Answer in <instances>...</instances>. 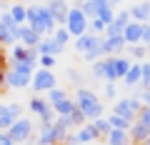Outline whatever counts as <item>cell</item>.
Masks as SVG:
<instances>
[{
	"mask_svg": "<svg viewBox=\"0 0 150 145\" xmlns=\"http://www.w3.org/2000/svg\"><path fill=\"white\" fill-rule=\"evenodd\" d=\"M73 100H75V105H78V110L85 115L88 123H93V120H98V118H103V115H105L103 100L90 90V88H78V90H75V95H73Z\"/></svg>",
	"mask_w": 150,
	"mask_h": 145,
	"instance_id": "obj_1",
	"label": "cell"
},
{
	"mask_svg": "<svg viewBox=\"0 0 150 145\" xmlns=\"http://www.w3.org/2000/svg\"><path fill=\"white\" fill-rule=\"evenodd\" d=\"M25 25L30 30H35L38 35H53V30L58 28L53 13L48 10V5H28V18Z\"/></svg>",
	"mask_w": 150,
	"mask_h": 145,
	"instance_id": "obj_2",
	"label": "cell"
},
{
	"mask_svg": "<svg viewBox=\"0 0 150 145\" xmlns=\"http://www.w3.org/2000/svg\"><path fill=\"white\" fill-rule=\"evenodd\" d=\"M100 40L103 35H93V33H85V35H80V38H75V53H80V58L85 60V63H95V60L103 58L100 53Z\"/></svg>",
	"mask_w": 150,
	"mask_h": 145,
	"instance_id": "obj_3",
	"label": "cell"
},
{
	"mask_svg": "<svg viewBox=\"0 0 150 145\" xmlns=\"http://www.w3.org/2000/svg\"><path fill=\"white\" fill-rule=\"evenodd\" d=\"M8 133V138L13 140L15 145H25V143H35V125H33V120L30 118H18L15 123L10 125V128L5 130Z\"/></svg>",
	"mask_w": 150,
	"mask_h": 145,
	"instance_id": "obj_4",
	"label": "cell"
},
{
	"mask_svg": "<svg viewBox=\"0 0 150 145\" xmlns=\"http://www.w3.org/2000/svg\"><path fill=\"white\" fill-rule=\"evenodd\" d=\"M88 25H90V20H88L85 13H83L80 8H70L63 28L70 33V38H80V35H85V33H88Z\"/></svg>",
	"mask_w": 150,
	"mask_h": 145,
	"instance_id": "obj_5",
	"label": "cell"
},
{
	"mask_svg": "<svg viewBox=\"0 0 150 145\" xmlns=\"http://www.w3.org/2000/svg\"><path fill=\"white\" fill-rule=\"evenodd\" d=\"M143 108H145V105H143V100H140V95L120 98V100L112 105V115H120V118H125V120H130V123H133Z\"/></svg>",
	"mask_w": 150,
	"mask_h": 145,
	"instance_id": "obj_6",
	"label": "cell"
},
{
	"mask_svg": "<svg viewBox=\"0 0 150 145\" xmlns=\"http://www.w3.org/2000/svg\"><path fill=\"white\" fill-rule=\"evenodd\" d=\"M55 85H58V78H55L53 70H43V68H38L35 73H33V78H30V88H33V93H35V95L50 93Z\"/></svg>",
	"mask_w": 150,
	"mask_h": 145,
	"instance_id": "obj_7",
	"label": "cell"
},
{
	"mask_svg": "<svg viewBox=\"0 0 150 145\" xmlns=\"http://www.w3.org/2000/svg\"><path fill=\"white\" fill-rule=\"evenodd\" d=\"M65 135L68 133H63L55 123L53 125H40L35 130V145H63Z\"/></svg>",
	"mask_w": 150,
	"mask_h": 145,
	"instance_id": "obj_8",
	"label": "cell"
},
{
	"mask_svg": "<svg viewBox=\"0 0 150 145\" xmlns=\"http://www.w3.org/2000/svg\"><path fill=\"white\" fill-rule=\"evenodd\" d=\"M18 28H20V25L13 23V18H10V13H8V10L0 13V45L13 48V45L18 43Z\"/></svg>",
	"mask_w": 150,
	"mask_h": 145,
	"instance_id": "obj_9",
	"label": "cell"
},
{
	"mask_svg": "<svg viewBox=\"0 0 150 145\" xmlns=\"http://www.w3.org/2000/svg\"><path fill=\"white\" fill-rule=\"evenodd\" d=\"M125 48H128V45H125L123 35H103V40H100V53H103V58L123 55Z\"/></svg>",
	"mask_w": 150,
	"mask_h": 145,
	"instance_id": "obj_10",
	"label": "cell"
},
{
	"mask_svg": "<svg viewBox=\"0 0 150 145\" xmlns=\"http://www.w3.org/2000/svg\"><path fill=\"white\" fill-rule=\"evenodd\" d=\"M18 118H23V105L20 103H13V105L0 103V133H5Z\"/></svg>",
	"mask_w": 150,
	"mask_h": 145,
	"instance_id": "obj_11",
	"label": "cell"
},
{
	"mask_svg": "<svg viewBox=\"0 0 150 145\" xmlns=\"http://www.w3.org/2000/svg\"><path fill=\"white\" fill-rule=\"evenodd\" d=\"M30 85V75L25 73H18L13 68H5V88H13V90H23V88Z\"/></svg>",
	"mask_w": 150,
	"mask_h": 145,
	"instance_id": "obj_12",
	"label": "cell"
},
{
	"mask_svg": "<svg viewBox=\"0 0 150 145\" xmlns=\"http://www.w3.org/2000/svg\"><path fill=\"white\" fill-rule=\"evenodd\" d=\"M75 138H78V145H95L100 140V135L93 128V123H85L80 128H75Z\"/></svg>",
	"mask_w": 150,
	"mask_h": 145,
	"instance_id": "obj_13",
	"label": "cell"
},
{
	"mask_svg": "<svg viewBox=\"0 0 150 145\" xmlns=\"http://www.w3.org/2000/svg\"><path fill=\"white\" fill-rule=\"evenodd\" d=\"M130 20L133 23H150V0H138V3H133V8H130Z\"/></svg>",
	"mask_w": 150,
	"mask_h": 145,
	"instance_id": "obj_14",
	"label": "cell"
},
{
	"mask_svg": "<svg viewBox=\"0 0 150 145\" xmlns=\"http://www.w3.org/2000/svg\"><path fill=\"white\" fill-rule=\"evenodd\" d=\"M108 5H110L108 0H88V3H78V0H75V5H73V8H80V10L88 15V20H90V18H98Z\"/></svg>",
	"mask_w": 150,
	"mask_h": 145,
	"instance_id": "obj_15",
	"label": "cell"
},
{
	"mask_svg": "<svg viewBox=\"0 0 150 145\" xmlns=\"http://www.w3.org/2000/svg\"><path fill=\"white\" fill-rule=\"evenodd\" d=\"M45 5H48L50 13H53L55 23H58V25H65V18H68V10H70L68 0H48Z\"/></svg>",
	"mask_w": 150,
	"mask_h": 145,
	"instance_id": "obj_16",
	"label": "cell"
},
{
	"mask_svg": "<svg viewBox=\"0 0 150 145\" xmlns=\"http://www.w3.org/2000/svg\"><path fill=\"white\" fill-rule=\"evenodd\" d=\"M128 23H130V13L128 10H118V13H115V18H112V23L108 25L105 35H123V30H125Z\"/></svg>",
	"mask_w": 150,
	"mask_h": 145,
	"instance_id": "obj_17",
	"label": "cell"
},
{
	"mask_svg": "<svg viewBox=\"0 0 150 145\" xmlns=\"http://www.w3.org/2000/svg\"><path fill=\"white\" fill-rule=\"evenodd\" d=\"M140 38H143V23H133L130 20L128 25H125V30H123V40H125V45H140Z\"/></svg>",
	"mask_w": 150,
	"mask_h": 145,
	"instance_id": "obj_18",
	"label": "cell"
},
{
	"mask_svg": "<svg viewBox=\"0 0 150 145\" xmlns=\"http://www.w3.org/2000/svg\"><path fill=\"white\" fill-rule=\"evenodd\" d=\"M63 50H65V48L55 43L53 35H43V38H40V43H38V55H53V58H58Z\"/></svg>",
	"mask_w": 150,
	"mask_h": 145,
	"instance_id": "obj_19",
	"label": "cell"
},
{
	"mask_svg": "<svg viewBox=\"0 0 150 145\" xmlns=\"http://www.w3.org/2000/svg\"><path fill=\"white\" fill-rule=\"evenodd\" d=\"M128 135H130V143H133V145H143L145 140L150 138V128H148V125H143L140 120H133Z\"/></svg>",
	"mask_w": 150,
	"mask_h": 145,
	"instance_id": "obj_20",
	"label": "cell"
},
{
	"mask_svg": "<svg viewBox=\"0 0 150 145\" xmlns=\"http://www.w3.org/2000/svg\"><path fill=\"white\" fill-rule=\"evenodd\" d=\"M40 38H43V35H38V33L30 30L28 25H20V28H18V43L25 45V48H38Z\"/></svg>",
	"mask_w": 150,
	"mask_h": 145,
	"instance_id": "obj_21",
	"label": "cell"
},
{
	"mask_svg": "<svg viewBox=\"0 0 150 145\" xmlns=\"http://www.w3.org/2000/svg\"><path fill=\"white\" fill-rule=\"evenodd\" d=\"M130 65H133V60H130L128 55H115V58H112V75H115V83L123 80V75L130 70Z\"/></svg>",
	"mask_w": 150,
	"mask_h": 145,
	"instance_id": "obj_22",
	"label": "cell"
},
{
	"mask_svg": "<svg viewBox=\"0 0 150 145\" xmlns=\"http://www.w3.org/2000/svg\"><path fill=\"white\" fill-rule=\"evenodd\" d=\"M28 110H30L38 120H40V118L50 110V105H48V100H45V95H33L30 103H28Z\"/></svg>",
	"mask_w": 150,
	"mask_h": 145,
	"instance_id": "obj_23",
	"label": "cell"
},
{
	"mask_svg": "<svg viewBox=\"0 0 150 145\" xmlns=\"http://www.w3.org/2000/svg\"><path fill=\"white\" fill-rule=\"evenodd\" d=\"M103 140H105L108 145H133V143H130L128 130H110V133H108Z\"/></svg>",
	"mask_w": 150,
	"mask_h": 145,
	"instance_id": "obj_24",
	"label": "cell"
},
{
	"mask_svg": "<svg viewBox=\"0 0 150 145\" xmlns=\"http://www.w3.org/2000/svg\"><path fill=\"white\" fill-rule=\"evenodd\" d=\"M10 18L15 25H25V18H28V5H23V3H13L10 5Z\"/></svg>",
	"mask_w": 150,
	"mask_h": 145,
	"instance_id": "obj_25",
	"label": "cell"
},
{
	"mask_svg": "<svg viewBox=\"0 0 150 145\" xmlns=\"http://www.w3.org/2000/svg\"><path fill=\"white\" fill-rule=\"evenodd\" d=\"M123 83L128 88H138L140 85V63H133L130 65V70L123 75Z\"/></svg>",
	"mask_w": 150,
	"mask_h": 145,
	"instance_id": "obj_26",
	"label": "cell"
},
{
	"mask_svg": "<svg viewBox=\"0 0 150 145\" xmlns=\"http://www.w3.org/2000/svg\"><path fill=\"white\" fill-rule=\"evenodd\" d=\"M73 110H75V100L73 98H65V100H60L58 105H53V113L58 115V118H68Z\"/></svg>",
	"mask_w": 150,
	"mask_h": 145,
	"instance_id": "obj_27",
	"label": "cell"
},
{
	"mask_svg": "<svg viewBox=\"0 0 150 145\" xmlns=\"http://www.w3.org/2000/svg\"><path fill=\"white\" fill-rule=\"evenodd\" d=\"M65 98H70V93H68V90H63V88H58V85H55L53 90H50L48 95H45V100H48V105L53 108V105H58L60 100H65Z\"/></svg>",
	"mask_w": 150,
	"mask_h": 145,
	"instance_id": "obj_28",
	"label": "cell"
},
{
	"mask_svg": "<svg viewBox=\"0 0 150 145\" xmlns=\"http://www.w3.org/2000/svg\"><path fill=\"white\" fill-rule=\"evenodd\" d=\"M130 53V58H133V63H143L145 58H148V48L145 45H130V48H125Z\"/></svg>",
	"mask_w": 150,
	"mask_h": 145,
	"instance_id": "obj_29",
	"label": "cell"
},
{
	"mask_svg": "<svg viewBox=\"0 0 150 145\" xmlns=\"http://www.w3.org/2000/svg\"><path fill=\"white\" fill-rule=\"evenodd\" d=\"M108 123H110V128L112 130H130V125H133V123H130V120H125V118H120V115H108Z\"/></svg>",
	"mask_w": 150,
	"mask_h": 145,
	"instance_id": "obj_30",
	"label": "cell"
},
{
	"mask_svg": "<svg viewBox=\"0 0 150 145\" xmlns=\"http://www.w3.org/2000/svg\"><path fill=\"white\" fill-rule=\"evenodd\" d=\"M53 40H55V43H58V45H63V48H65V45H68V43H70V40H73V38H70V33L65 30L63 25H58V28H55V30H53Z\"/></svg>",
	"mask_w": 150,
	"mask_h": 145,
	"instance_id": "obj_31",
	"label": "cell"
},
{
	"mask_svg": "<svg viewBox=\"0 0 150 145\" xmlns=\"http://www.w3.org/2000/svg\"><path fill=\"white\" fill-rule=\"evenodd\" d=\"M90 75H93V80H105V58H100V60L93 63Z\"/></svg>",
	"mask_w": 150,
	"mask_h": 145,
	"instance_id": "obj_32",
	"label": "cell"
},
{
	"mask_svg": "<svg viewBox=\"0 0 150 145\" xmlns=\"http://www.w3.org/2000/svg\"><path fill=\"white\" fill-rule=\"evenodd\" d=\"M140 88H143V90L150 88V63H148V60L140 63Z\"/></svg>",
	"mask_w": 150,
	"mask_h": 145,
	"instance_id": "obj_33",
	"label": "cell"
},
{
	"mask_svg": "<svg viewBox=\"0 0 150 145\" xmlns=\"http://www.w3.org/2000/svg\"><path fill=\"white\" fill-rule=\"evenodd\" d=\"M108 25L100 20V18H90V25H88V33H93V35H105Z\"/></svg>",
	"mask_w": 150,
	"mask_h": 145,
	"instance_id": "obj_34",
	"label": "cell"
},
{
	"mask_svg": "<svg viewBox=\"0 0 150 145\" xmlns=\"http://www.w3.org/2000/svg\"><path fill=\"white\" fill-rule=\"evenodd\" d=\"M93 128H95L98 130V135H100V138H105V135L108 133H110V123H108V118H105V115H103V118H98V120H93Z\"/></svg>",
	"mask_w": 150,
	"mask_h": 145,
	"instance_id": "obj_35",
	"label": "cell"
},
{
	"mask_svg": "<svg viewBox=\"0 0 150 145\" xmlns=\"http://www.w3.org/2000/svg\"><path fill=\"white\" fill-rule=\"evenodd\" d=\"M68 118H70V123H73V128H80V125H85V123H88V120H85V115H83L80 110H78V105H75V110L68 115Z\"/></svg>",
	"mask_w": 150,
	"mask_h": 145,
	"instance_id": "obj_36",
	"label": "cell"
},
{
	"mask_svg": "<svg viewBox=\"0 0 150 145\" xmlns=\"http://www.w3.org/2000/svg\"><path fill=\"white\" fill-rule=\"evenodd\" d=\"M38 68L55 70V58H53V55H40V58H38Z\"/></svg>",
	"mask_w": 150,
	"mask_h": 145,
	"instance_id": "obj_37",
	"label": "cell"
},
{
	"mask_svg": "<svg viewBox=\"0 0 150 145\" xmlns=\"http://www.w3.org/2000/svg\"><path fill=\"white\" fill-rule=\"evenodd\" d=\"M55 125H58L60 130H63V133H73V123H70V118H55Z\"/></svg>",
	"mask_w": 150,
	"mask_h": 145,
	"instance_id": "obj_38",
	"label": "cell"
},
{
	"mask_svg": "<svg viewBox=\"0 0 150 145\" xmlns=\"http://www.w3.org/2000/svg\"><path fill=\"white\" fill-rule=\"evenodd\" d=\"M103 95H105L108 100H115V98H118V88H115V83H105V88H103Z\"/></svg>",
	"mask_w": 150,
	"mask_h": 145,
	"instance_id": "obj_39",
	"label": "cell"
},
{
	"mask_svg": "<svg viewBox=\"0 0 150 145\" xmlns=\"http://www.w3.org/2000/svg\"><path fill=\"white\" fill-rule=\"evenodd\" d=\"M98 18H100V20L105 23V25H110V23H112V18H115V10H112V5H108V8H105V10H103Z\"/></svg>",
	"mask_w": 150,
	"mask_h": 145,
	"instance_id": "obj_40",
	"label": "cell"
},
{
	"mask_svg": "<svg viewBox=\"0 0 150 145\" xmlns=\"http://www.w3.org/2000/svg\"><path fill=\"white\" fill-rule=\"evenodd\" d=\"M135 120H140V123H143V125H148V128H150V108L145 105L143 110H140V113H138V118H135Z\"/></svg>",
	"mask_w": 150,
	"mask_h": 145,
	"instance_id": "obj_41",
	"label": "cell"
},
{
	"mask_svg": "<svg viewBox=\"0 0 150 145\" xmlns=\"http://www.w3.org/2000/svg\"><path fill=\"white\" fill-rule=\"evenodd\" d=\"M140 45L150 48V23H145V25H143V38H140Z\"/></svg>",
	"mask_w": 150,
	"mask_h": 145,
	"instance_id": "obj_42",
	"label": "cell"
},
{
	"mask_svg": "<svg viewBox=\"0 0 150 145\" xmlns=\"http://www.w3.org/2000/svg\"><path fill=\"white\" fill-rule=\"evenodd\" d=\"M68 78H70V83H75V85H80V80H83L80 73H78V70H73V68L68 70Z\"/></svg>",
	"mask_w": 150,
	"mask_h": 145,
	"instance_id": "obj_43",
	"label": "cell"
},
{
	"mask_svg": "<svg viewBox=\"0 0 150 145\" xmlns=\"http://www.w3.org/2000/svg\"><path fill=\"white\" fill-rule=\"evenodd\" d=\"M138 95H140V100H143V105L150 108V88H148V90H140Z\"/></svg>",
	"mask_w": 150,
	"mask_h": 145,
	"instance_id": "obj_44",
	"label": "cell"
},
{
	"mask_svg": "<svg viewBox=\"0 0 150 145\" xmlns=\"http://www.w3.org/2000/svg\"><path fill=\"white\" fill-rule=\"evenodd\" d=\"M0 145H15V143L8 138V133H0Z\"/></svg>",
	"mask_w": 150,
	"mask_h": 145,
	"instance_id": "obj_45",
	"label": "cell"
},
{
	"mask_svg": "<svg viewBox=\"0 0 150 145\" xmlns=\"http://www.w3.org/2000/svg\"><path fill=\"white\" fill-rule=\"evenodd\" d=\"M108 3H110V5L115 8V5H120V3H123V0H108Z\"/></svg>",
	"mask_w": 150,
	"mask_h": 145,
	"instance_id": "obj_46",
	"label": "cell"
},
{
	"mask_svg": "<svg viewBox=\"0 0 150 145\" xmlns=\"http://www.w3.org/2000/svg\"><path fill=\"white\" fill-rule=\"evenodd\" d=\"M95 145H108V143H105V140H98V143H95Z\"/></svg>",
	"mask_w": 150,
	"mask_h": 145,
	"instance_id": "obj_47",
	"label": "cell"
},
{
	"mask_svg": "<svg viewBox=\"0 0 150 145\" xmlns=\"http://www.w3.org/2000/svg\"><path fill=\"white\" fill-rule=\"evenodd\" d=\"M3 3H5V0H0V13H3Z\"/></svg>",
	"mask_w": 150,
	"mask_h": 145,
	"instance_id": "obj_48",
	"label": "cell"
},
{
	"mask_svg": "<svg viewBox=\"0 0 150 145\" xmlns=\"http://www.w3.org/2000/svg\"><path fill=\"white\" fill-rule=\"evenodd\" d=\"M143 145H150V138H148V140H145V143H143Z\"/></svg>",
	"mask_w": 150,
	"mask_h": 145,
	"instance_id": "obj_49",
	"label": "cell"
},
{
	"mask_svg": "<svg viewBox=\"0 0 150 145\" xmlns=\"http://www.w3.org/2000/svg\"><path fill=\"white\" fill-rule=\"evenodd\" d=\"M28 3H30V5H35V0H28Z\"/></svg>",
	"mask_w": 150,
	"mask_h": 145,
	"instance_id": "obj_50",
	"label": "cell"
},
{
	"mask_svg": "<svg viewBox=\"0 0 150 145\" xmlns=\"http://www.w3.org/2000/svg\"><path fill=\"white\" fill-rule=\"evenodd\" d=\"M78 3H88V0H78Z\"/></svg>",
	"mask_w": 150,
	"mask_h": 145,
	"instance_id": "obj_51",
	"label": "cell"
},
{
	"mask_svg": "<svg viewBox=\"0 0 150 145\" xmlns=\"http://www.w3.org/2000/svg\"><path fill=\"white\" fill-rule=\"evenodd\" d=\"M148 55H150V48H148Z\"/></svg>",
	"mask_w": 150,
	"mask_h": 145,
	"instance_id": "obj_52",
	"label": "cell"
},
{
	"mask_svg": "<svg viewBox=\"0 0 150 145\" xmlns=\"http://www.w3.org/2000/svg\"><path fill=\"white\" fill-rule=\"evenodd\" d=\"M10 3H15V0H10Z\"/></svg>",
	"mask_w": 150,
	"mask_h": 145,
	"instance_id": "obj_53",
	"label": "cell"
},
{
	"mask_svg": "<svg viewBox=\"0 0 150 145\" xmlns=\"http://www.w3.org/2000/svg\"><path fill=\"white\" fill-rule=\"evenodd\" d=\"M45 3H48V0H45Z\"/></svg>",
	"mask_w": 150,
	"mask_h": 145,
	"instance_id": "obj_54",
	"label": "cell"
},
{
	"mask_svg": "<svg viewBox=\"0 0 150 145\" xmlns=\"http://www.w3.org/2000/svg\"><path fill=\"white\" fill-rule=\"evenodd\" d=\"M33 145H35V143H33Z\"/></svg>",
	"mask_w": 150,
	"mask_h": 145,
	"instance_id": "obj_55",
	"label": "cell"
}]
</instances>
